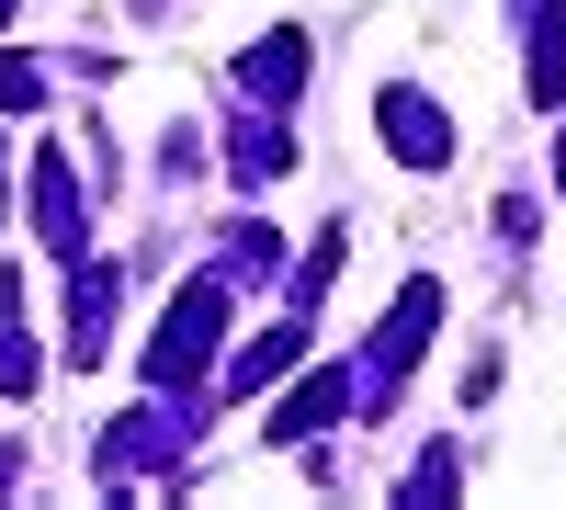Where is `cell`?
Masks as SVG:
<instances>
[{
  "label": "cell",
  "instance_id": "cell-1",
  "mask_svg": "<svg viewBox=\"0 0 566 510\" xmlns=\"http://www.w3.org/2000/svg\"><path fill=\"white\" fill-rule=\"evenodd\" d=\"M386 125H397V159H442V125H431V103H386Z\"/></svg>",
  "mask_w": 566,
  "mask_h": 510
}]
</instances>
